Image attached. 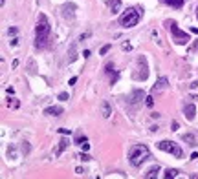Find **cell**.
Segmentation results:
<instances>
[{
    "instance_id": "8",
    "label": "cell",
    "mask_w": 198,
    "mask_h": 179,
    "mask_svg": "<svg viewBox=\"0 0 198 179\" xmlns=\"http://www.w3.org/2000/svg\"><path fill=\"white\" fill-rule=\"evenodd\" d=\"M143 99H145V92H143V90H134V92L128 95V102L130 104H140Z\"/></svg>"
},
{
    "instance_id": "16",
    "label": "cell",
    "mask_w": 198,
    "mask_h": 179,
    "mask_svg": "<svg viewBox=\"0 0 198 179\" xmlns=\"http://www.w3.org/2000/svg\"><path fill=\"white\" fill-rule=\"evenodd\" d=\"M182 139H184L187 145H191V146H195V145H196V137L193 135V133H185V135L182 137Z\"/></svg>"
},
{
    "instance_id": "33",
    "label": "cell",
    "mask_w": 198,
    "mask_h": 179,
    "mask_svg": "<svg viewBox=\"0 0 198 179\" xmlns=\"http://www.w3.org/2000/svg\"><path fill=\"white\" fill-rule=\"evenodd\" d=\"M191 33H195V35H198V28H191Z\"/></svg>"
},
{
    "instance_id": "34",
    "label": "cell",
    "mask_w": 198,
    "mask_h": 179,
    "mask_svg": "<svg viewBox=\"0 0 198 179\" xmlns=\"http://www.w3.org/2000/svg\"><path fill=\"white\" fill-rule=\"evenodd\" d=\"M196 18H198V7H196Z\"/></svg>"
},
{
    "instance_id": "18",
    "label": "cell",
    "mask_w": 198,
    "mask_h": 179,
    "mask_svg": "<svg viewBox=\"0 0 198 179\" xmlns=\"http://www.w3.org/2000/svg\"><path fill=\"white\" fill-rule=\"evenodd\" d=\"M176 176H178L176 168H169V170H165V174H163V177H167V179H169V177H176Z\"/></svg>"
},
{
    "instance_id": "24",
    "label": "cell",
    "mask_w": 198,
    "mask_h": 179,
    "mask_svg": "<svg viewBox=\"0 0 198 179\" xmlns=\"http://www.w3.org/2000/svg\"><path fill=\"white\" fill-rule=\"evenodd\" d=\"M59 133H62V135H70L72 130H70V128H59Z\"/></svg>"
},
{
    "instance_id": "15",
    "label": "cell",
    "mask_w": 198,
    "mask_h": 179,
    "mask_svg": "<svg viewBox=\"0 0 198 179\" xmlns=\"http://www.w3.org/2000/svg\"><path fill=\"white\" fill-rule=\"evenodd\" d=\"M163 2H165L167 6H171V7H176V9H180L182 6H184V2H185V0H163Z\"/></svg>"
},
{
    "instance_id": "3",
    "label": "cell",
    "mask_w": 198,
    "mask_h": 179,
    "mask_svg": "<svg viewBox=\"0 0 198 179\" xmlns=\"http://www.w3.org/2000/svg\"><path fill=\"white\" fill-rule=\"evenodd\" d=\"M165 26H167V29L172 33V40H174L176 44H187V42L191 40L189 35H187L185 31H182L174 20H165Z\"/></svg>"
},
{
    "instance_id": "4",
    "label": "cell",
    "mask_w": 198,
    "mask_h": 179,
    "mask_svg": "<svg viewBox=\"0 0 198 179\" xmlns=\"http://www.w3.org/2000/svg\"><path fill=\"white\" fill-rule=\"evenodd\" d=\"M138 22H140V13H138V9H134V7L127 9L119 17V24L123 28H134V26H138Z\"/></svg>"
},
{
    "instance_id": "12",
    "label": "cell",
    "mask_w": 198,
    "mask_h": 179,
    "mask_svg": "<svg viewBox=\"0 0 198 179\" xmlns=\"http://www.w3.org/2000/svg\"><path fill=\"white\" fill-rule=\"evenodd\" d=\"M101 113H103V117L108 119L112 115V108H110V102H106V101H103L101 102Z\"/></svg>"
},
{
    "instance_id": "2",
    "label": "cell",
    "mask_w": 198,
    "mask_h": 179,
    "mask_svg": "<svg viewBox=\"0 0 198 179\" xmlns=\"http://www.w3.org/2000/svg\"><path fill=\"white\" fill-rule=\"evenodd\" d=\"M148 157H151V152L145 145H134L128 150V161L132 166H141Z\"/></svg>"
},
{
    "instance_id": "27",
    "label": "cell",
    "mask_w": 198,
    "mask_h": 179,
    "mask_svg": "<svg viewBox=\"0 0 198 179\" xmlns=\"http://www.w3.org/2000/svg\"><path fill=\"white\" fill-rule=\"evenodd\" d=\"M79 159H83V161H90V155H88V153H79Z\"/></svg>"
},
{
    "instance_id": "10",
    "label": "cell",
    "mask_w": 198,
    "mask_h": 179,
    "mask_svg": "<svg viewBox=\"0 0 198 179\" xmlns=\"http://www.w3.org/2000/svg\"><path fill=\"white\" fill-rule=\"evenodd\" d=\"M44 113H46V115H52V117H59L62 113V108L61 106H48L46 110H44Z\"/></svg>"
},
{
    "instance_id": "6",
    "label": "cell",
    "mask_w": 198,
    "mask_h": 179,
    "mask_svg": "<svg viewBox=\"0 0 198 179\" xmlns=\"http://www.w3.org/2000/svg\"><path fill=\"white\" fill-rule=\"evenodd\" d=\"M138 69H141V71H136L134 73V79L136 81H147L148 77V69H147V59L145 57H138Z\"/></svg>"
},
{
    "instance_id": "23",
    "label": "cell",
    "mask_w": 198,
    "mask_h": 179,
    "mask_svg": "<svg viewBox=\"0 0 198 179\" xmlns=\"http://www.w3.org/2000/svg\"><path fill=\"white\" fill-rule=\"evenodd\" d=\"M75 143H77V145H85V143H88V139H86L85 135H79V137H77V141H75Z\"/></svg>"
},
{
    "instance_id": "5",
    "label": "cell",
    "mask_w": 198,
    "mask_h": 179,
    "mask_svg": "<svg viewBox=\"0 0 198 179\" xmlns=\"http://www.w3.org/2000/svg\"><path fill=\"white\" fill-rule=\"evenodd\" d=\"M158 148L163 150V152H167V153H172L174 157H182V148L172 141H160L158 143Z\"/></svg>"
},
{
    "instance_id": "28",
    "label": "cell",
    "mask_w": 198,
    "mask_h": 179,
    "mask_svg": "<svg viewBox=\"0 0 198 179\" xmlns=\"http://www.w3.org/2000/svg\"><path fill=\"white\" fill-rule=\"evenodd\" d=\"M178 128H180V124H178L176 121H172V130H174V132H176V130H178Z\"/></svg>"
},
{
    "instance_id": "31",
    "label": "cell",
    "mask_w": 198,
    "mask_h": 179,
    "mask_svg": "<svg viewBox=\"0 0 198 179\" xmlns=\"http://www.w3.org/2000/svg\"><path fill=\"white\" fill-rule=\"evenodd\" d=\"M7 33H9V35H15V33H17V28H9Z\"/></svg>"
},
{
    "instance_id": "14",
    "label": "cell",
    "mask_w": 198,
    "mask_h": 179,
    "mask_svg": "<svg viewBox=\"0 0 198 179\" xmlns=\"http://www.w3.org/2000/svg\"><path fill=\"white\" fill-rule=\"evenodd\" d=\"M110 11H112V15L121 11V0H112L110 2Z\"/></svg>"
},
{
    "instance_id": "7",
    "label": "cell",
    "mask_w": 198,
    "mask_h": 179,
    "mask_svg": "<svg viewBox=\"0 0 198 179\" xmlns=\"http://www.w3.org/2000/svg\"><path fill=\"white\" fill-rule=\"evenodd\" d=\"M167 86H169V81H167V77H160V79H158V82L152 86L151 93H152V95H156V93H160V92H163V90H167Z\"/></svg>"
},
{
    "instance_id": "32",
    "label": "cell",
    "mask_w": 198,
    "mask_h": 179,
    "mask_svg": "<svg viewBox=\"0 0 198 179\" xmlns=\"http://www.w3.org/2000/svg\"><path fill=\"white\" fill-rule=\"evenodd\" d=\"M18 44V38H11V46H17Z\"/></svg>"
},
{
    "instance_id": "17",
    "label": "cell",
    "mask_w": 198,
    "mask_h": 179,
    "mask_svg": "<svg viewBox=\"0 0 198 179\" xmlns=\"http://www.w3.org/2000/svg\"><path fill=\"white\" fill-rule=\"evenodd\" d=\"M158 172H160V168H158V166H152L151 170H148V172L145 174V177H147V179H151V177H154V176H158Z\"/></svg>"
},
{
    "instance_id": "26",
    "label": "cell",
    "mask_w": 198,
    "mask_h": 179,
    "mask_svg": "<svg viewBox=\"0 0 198 179\" xmlns=\"http://www.w3.org/2000/svg\"><path fill=\"white\" fill-rule=\"evenodd\" d=\"M121 48H123V51H130V49H132V44H130V42H123Z\"/></svg>"
},
{
    "instance_id": "25",
    "label": "cell",
    "mask_w": 198,
    "mask_h": 179,
    "mask_svg": "<svg viewBox=\"0 0 198 179\" xmlns=\"http://www.w3.org/2000/svg\"><path fill=\"white\" fill-rule=\"evenodd\" d=\"M70 99V95H68L66 92H62V93H59V101H68Z\"/></svg>"
},
{
    "instance_id": "20",
    "label": "cell",
    "mask_w": 198,
    "mask_h": 179,
    "mask_svg": "<svg viewBox=\"0 0 198 179\" xmlns=\"http://www.w3.org/2000/svg\"><path fill=\"white\" fill-rule=\"evenodd\" d=\"M7 106H9V108H18V101H17L15 97L7 99Z\"/></svg>"
},
{
    "instance_id": "1",
    "label": "cell",
    "mask_w": 198,
    "mask_h": 179,
    "mask_svg": "<svg viewBox=\"0 0 198 179\" xmlns=\"http://www.w3.org/2000/svg\"><path fill=\"white\" fill-rule=\"evenodd\" d=\"M50 29H52V26H50V22H48V17L44 13H41L39 18H37V26H35V48H39V49L46 48Z\"/></svg>"
},
{
    "instance_id": "30",
    "label": "cell",
    "mask_w": 198,
    "mask_h": 179,
    "mask_svg": "<svg viewBox=\"0 0 198 179\" xmlns=\"http://www.w3.org/2000/svg\"><path fill=\"white\" fill-rule=\"evenodd\" d=\"M83 57L88 59V57H90V51H88V49H85V51H83Z\"/></svg>"
},
{
    "instance_id": "19",
    "label": "cell",
    "mask_w": 198,
    "mask_h": 179,
    "mask_svg": "<svg viewBox=\"0 0 198 179\" xmlns=\"http://www.w3.org/2000/svg\"><path fill=\"white\" fill-rule=\"evenodd\" d=\"M145 106H147V108H152V106H154V95L145 97Z\"/></svg>"
},
{
    "instance_id": "22",
    "label": "cell",
    "mask_w": 198,
    "mask_h": 179,
    "mask_svg": "<svg viewBox=\"0 0 198 179\" xmlns=\"http://www.w3.org/2000/svg\"><path fill=\"white\" fill-rule=\"evenodd\" d=\"M110 48H112V46H110V44H105V46H103V48H101V51H99V53H101V55H106V53H108V51H110Z\"/></svg>"
},
{
    "instance_id": "21",
    "label": "cell",
    "mask_w": 198,
    "mask_h": 179,
    "mask_svg": "<svg viewBox=\"0 0 198 179\" xmlns=\"http://www.w3.org/2000/svg\"><path fill=\"white\" fill-rule=\"evenodd\" d=\"M75 61V46L70 48V59H68V62H73Z\"/></svg>"
},
{
    "instance_id": "29",
    "label": "cell",
    "mask_w": 198,
    "mask_h": 179,
    "mask_svg": "<svg viewBox=\"0 0 198 179\" xmlns=\"http://www.w3.org/2000/svg\"><path fill=\"white\" fill-rule=\"evenodd\" d=\"M86 170H85V168H75V174H79V176H81V174H85Z\"/></svg>"
},
{
    "instance_id": "9",
    "label": "cell",
    "mask_w": 198,
    "mask_h": 179,
    "mask_svg": "<svg viewBox=\"0 0 198 179\" xmlns=\"http://www.w3.org/2000/svg\"><path fill=\"white\" fill-rule=\"evenodd\" d=\"M105 71H106V75H110V82H112V84L117 81V71L114 69V64H112V62H108L106 66H105Z\"/></svg>"
},
{
    "instance_id": "13",
    "label": "cell",
    "mask_w": 198,
    "mask_h": 179,
    "mask_svg": "<svg viewBox=\"0 0 198 179\" xmlns=\"http://www.w3.org/2000/svg\"><path fill=\"white\" fill-rule=\"evenodd\" d=\"M68 145H70V141H68L66 137H64V139H61V141H59V146H57V150H55V155H61V153H62V152H64V150L68 148Z\"/></svg>"
},
{
    "instance_id": "11",
    "label": "cell",
    "mask_w": 198,
    "mask_h": 179,
    "mask_svg": "<svg viewBox=\"0 0 198 179\" xmlns=\"http://www.w3.org/2000/svg\"><path fill=\"white\" fill-rule=\"evenodd\" d=\"M184 113H185V117L189 119V121H193V119H195V113H196L195 104H187V106L184 108Z\"/></svg>"
}]
</instances>
